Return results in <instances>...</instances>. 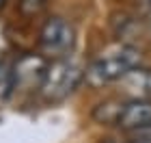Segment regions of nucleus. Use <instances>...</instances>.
Instances as JSON below:
<instances>
[{
  "instance_id": "f257e3e1",
  "label": "nucleus",
  "mask_w": 151,
  "mask_h": 143,
  "mask_svg": "<svg viewBox=\"0 0 151 143\" xmlns=\"http://www.w3.org/2000/svg\"><path fill=\"white\" fill-rule=\"evenodd\" d=\"M138 63H140V52L134 46L119 44V46L106 48L97 59H93L84 72V78L91 87L119 83L134 67H138Z\"/></svg>"
},
{
  "instance_id": "f03ea898",
  "label": "nucleus",
  "mask_w": 151,
  "mask_h": 143,
  "mask_svg": "<svg viewBox=\"0 0 151 143\" xmlns=\"http://www.w3.org/2000/svg\"><path fill=\"white\" fill-rule=\"evenodd\" d=\"M84 78L82 67L69 59H52V63H47L43 83H41V95L47 102H60L67 95H71L73 89L80 85V80Z\"/></svg>"
},
{
  "instance_id": "7ed1b4c3",
  "label": "nucleus",
  "mask_w": 151,
  "mask_h": 143,
  "mask_svg": "<svg viewBox=\"0 0 151 143\" xmlns=\"http://www.w3.org/2000/svg\"><path fill=\"white\" fill-rule=\"evenodd\" d=\"M76 41V30L65 17H50L39 33V50L43 57L63 59Z\"/></svg>"
},
{
  "instance_id": "20e7f679",
  "label": "nucleus",
  "mask_w": 151,
  "mask_h": 143,
  "mask_svg": "<svg viewBox=\"0 0 151 143\" xmlns=\"http://www.w3.org/2000/svg\"><path fill=\"white\" fill-rule=\"evenodd\" d=\"M47 70L45 57L39 54H26V57L17 59L13 65V89H41Z\"/></svg>"
},
{
  "instance_id": "39448f33",
  "label": "nucleus",
  "mask_w": 151,
  "mask_h": 143,
  "mask_svg": "<svg viewBox=\"0 0 151 143\" xmlns=\"http://www.w3.org/2000/svg\"><path fill=\"white\" fill-rule=\"evenodd\" d=\"M116 126L127 132H142L151 128V100H127L119 106Z\"/></svg>"
},
{
  "instance_id": "423d86ee",
  "label": "nucleus",
  "mask_w": 151,
  "mask_h": 143,
  "mask_svg": "<svg viewBox=\"0 0 151 143\" xmlns=\"http://www.w3.org/2000/svg\"><path fill=\"white\" fill-rule=\"evenodd\" d=\"M119 83L125 87V93L132 95V100H151V70L134 67Z\"/></svg>"
},
{
  "instance_id": "0eeeda50",
  "label": "nucleus",
  "mask_w": 151,
  "mask_h": 143,
  "mask_svg": "<svg viewBox=\"0 0 151 143\" xmlns=\"http://www.w3.org/2000/svg\"><path fill=\"white\" fill-rule=\"evenodd\" d=\"M47 2H50V0H19L17 7H19V13H22V15L35 17L47 7Z\"/></svg>"
},
{
  "instance_id": "6e6552de",
  "label": "nucleus",
  "mask_w": 151,
  "mask_h": 143,
  "mask_svg": "<svg viewBox=\"0 0 151 143\" xmlns=\"http://www.w3.org/2000/svg\"><path fill=\"white\" fill-rule=\"evenodd\" d=\"M138 9L147 20L151 17V0H138Z\"/></svg>"
},
{
  "instance_id": "1a4fd4ad",
  "label": "nucleus",
  "mask_w": 151,
  "mask_h": 143,
  "mask_svg": "<svg viewBox=\"0 0 151 143\" xmlns=\"http://www.w3.org/2000/svg\"><path fill=\"white\" fill-rule=\"evenodd\" d=\"M101 143H134V141H121V139H104Z\"/></svg>"
},
{
  "instance_id": "9d476101",
  "label": "nucleus",
  "mask_w": 151,
  "mask_h": 143,
  "mask_svg": "<svg viewBox=\"0 0 151 143\" xmlns=\"http://www.w3.org/2000/svg\"><path fill=\"white\" fill-rule=\"evenodd\" d=\"M4 4H6V0H0V11L4 9Z\"/></svg>"
}]
</instances>
